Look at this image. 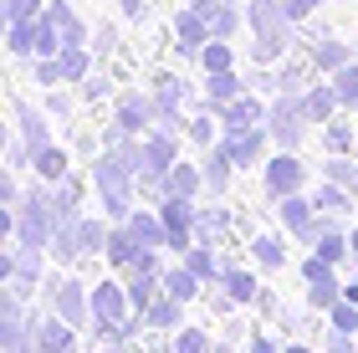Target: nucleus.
<instances>
[{
	"label": "nucleus",
	"mask_w": 358,
	"mask_h": 353,
	"mask_svg": "<svg viewBox=\"0 0 358 353\" xmlns=\"http://www.w3.org/2000/svg\"><path fill=\"white\" fill-rule=\"evenodd\" d=\"M57 226H62L57 200L46 195V189H36V195L15 210V246H21V251H46L52 236H57Z\"/></svg>",
	"instance_id": "obj_1"
},
{
	"label": "nucleus",
	"mask_w": 358,
	"mask_h": 353,
	"mask_svg": "<svg viewBox=\"0 0 358 353\" xmlns=\"http://www.w3.org/2000/svg\"><path fill=\"white\" fill-rule=\"evenodd\" d=\"M108 353H123V348H108Z\"/></svg>",
	"instance_id": "obj_32"
},
{
	"label": "nucleus",
	"mask_w": 358,
	"mask_h": 353,
	"mask_svg": "<svg viewBox=\"0 0 358 353\" xmlns=\"http://www.w3.org/2000/svg\"><path fill=\"white\" fill-rule=\"evenodd\" d=\"M174 353H210V338H205V328H179V338H174Z\"/></svg>",
	"instance_id": "obj_20"
},
{
	"label": "nucleus",
	"mask_w": 358,
	"mask_h": 353,
	"mask_svg": "<svg viewBox=\"0 0 358 353\" xmlns=\"http://www.w3.org/2000/svg\"><path fill=\"white\" fill-rule=\"evenodd\" d=\"M164 292L179 297V302H194V297L205 292V287H200V277H194L189 266H174V271H164Z\"/></svg>",
	"instance_id": "obj_11"
},
{
	"label": "nucleus",
	"mask_w": 358,
	"mask_h": 353,
	"mask_svg": "<svg viewBox=\"0 0 358 353\" xmlns=\"http://www.w3.org/2000/svg\"><path fill=\"white\" fill-rule=\"evenodd\" d=\"M143 328H154V333H179L185 328V302L169 297V292H159L149 302V312H143Z\"/></svg>",
	"instance_id": "obj_5"
},
{
	"label": "nucleus",
	"mask_w": 358,
	"mask_h": 353,
	"mask_svg": "<svg viewBox=\"0 0 358 353\" xmlns=\"http://www.w3.org/2000/svg\"><path fill=\"white\" fill-rule=\"evenodd\" d=\"M287 353H313V348H302V343H292V348H287Z\"/></svg>",
	"instance_id": "obj_29"
},
{
	"label": "nucleus",
	"mask_w": 358,
	"mask_h": 353,
	"mask_svg": "<svg viewBox=\"0 0 358 353\" xmlns=\"http://www.w3.org/2000/svg\"><path fill=\"white\" fill-rule=\"evenodd\" d=\"M348 246H353V256H358V231H353V236H348Z\"/></svg>",
	"instance_id": "obj_30"
},
{
	"label": "nucleus",
	"mask_w": 358,
	"mask_h": 353,
	"mask_svg": "<svg viewBox=\"0 0 358 353\" xmlns=\"http://www.w3.org/2000/svg\"><path fill=\"white\" fill-rule=\"evenodd\" d=\"M302 277H307V287H313V282H328V277H333V261H322V256L313 251V256L302 261Z\"/></svg>",
	"instance_id": "obj_24"
},
{
	"label": "nucleus",
	"mask_w": 358,
	"mask_h": 353,
	"mask_svg": "<svg viewBox=\"0 0 358 353\" xmlns=\"http://www.w3.org/2000/svg\"><path fill=\"white\" fill-rule=\"evenodd\" d=\"M143 251H154V246H143V240L128 231V226H118V231H108V261H113V271H134L138 261H143Z\"/></svg>",
	"instance_id": "obj_4"
},
{
	"label": "nucleus",
	"mask_w": 358,
	"mask_h": 353,
	"mask_svg": "<svg viewBox=\"0 0 358 353\" xmlns=\"http://www.w3.org/2000/svg\"><path fill=\"white\" fill-rule=\"evenodd\" d=\"M225 226H231V215H225V210H200V240H215Z\"/></svg>",
	"instance_id": "obj_22"
},
{
	"label": "nucleus",
	"mask_w": 358,
	"mask_h": 353,
	"mask_svg": "<svg viewBox=\"0 0 358 353\" xmlns=\"http://www.w3.org/2000/svg\"><path fill=\"white\" fill-rule=\"evenodd\" d=\"M36 169H41V180H62V154L57 149H41L36 154Z\"/></svg>",
	"instance_id": "obj_26"
},
{
	"label": "nucleus",
	"mask_w": 358,
	"mask_h": 353,
	"mask_svg": "<svg viewBox=\"0 0 358 353\" xmlns=\"http://www.w3.org/2000/svg\"><path fill=\"white\" fill-rule=\"evenodd\" d=\"M328 353H353V333H338V328H333V338H328Z\"/></svg>",
	"instance_id": "obj_27"
},
{
	"label": "nucleus",
	"mask_w": 358,
	"mask_h": 353,
	"mask_svg": "<svg viewBox=\"0 0 358 353\" xmlns=\"http://www.w3.org/2000/svg\"><path fill=\"white\" fill-rule=\"evenodd\" d=\"M77 246H83V256L108 251V226H97V220H77Z\"/></svg>",
	"instance_id": "obj_15"
},
{
	"label": "nucleus",
	"mask_w": 358,
	"mask_h": 353,
	"mask_svg": "<svg viewBox=\"0 0 358 353\" xmlns=\"http://www.w3.org/2000/svg\"><path fill=\"white\" fill-rule=\"evenodd\" d=\"M317 210H322V215H343V210H348V189H343V185H322Z\"/></svg>",
	"instance_id": "obj_19"
},
{
	"label": "nucleus",
	"mask_w": 358,
	"mask_h": 353,
	"mask_svg": "<svg viewBox=\"0 0 358 353\" xmlns=\"http://www.w3.org/2000/svg\"><path fill=\"white\" fill-rule=\"evenodd\" d=\"M185 266L194 271V277H200V282H220L225 277V266L215 261V251H210V240H194V246L185 251Z\"/></svg>",
	"instance_id": "obj_9"
},
{
	"label": "nucleus",
	"mask_w": 358,
	"mask_h": 353,
	"mask_svg": "<svg viewBox=\"0 0 358 353\" xmlns=\"http://www.w3.org/2000/svg\"><path fill=\"white\" fill-rule=\"evenodd\" d=\"M77 338H72V323L67 317H46L36 323V353H72Z\"/></svg>",
	"instance_id": "obj_7"
},
{
	"label": "nucleus",
	"mask_w": 358,
	"mask_h": 353,
	"mask_svg": "<svg viewBox=\"0 0 358 353\" xmlns=\"http://www.w3.org/2000/svg\"><path fill=\"white\" fill-rule=\"evenodd\" d=\"M128 308H134L128 282H97L92 287V328L103 333V338L118 343V328L128 323Z\"/></svg>",
	"instance_id": "obj_2"
},
{
	"label": "nucleus",
	"mask_w": 358,
	"mask_h": 353,
	"mask_svg": "<svg viewBox=\"0 0 358 353\" xmlns=\"http://www.w3.org/2000/svg\"><path fill=\"white\" fill-rule=\"evenodd\" d=\"M251 353H282V348H276L271 338H256V343H251Z\"/></svg>",
	"instance_id": "obj_28"
},
{
	"label": "nucleus",
	"mask_w": 358,
	"mask_h": 353,
	"mask_svg": "<svg viewBox=\"0 0 358 353\" xmlns=\"http://www.w3.org/2000/svg\"><path fill=\"white\" fill-rule=\"evenodd\" d=\"M210 353H236V348H210Z\"/></svg>",
	"instance_id": "obj_31"
},
{
	"label": "nucleus",
	"mask_w": 358,
	"mask_h": 353,
	"mask_svg": "<svg viewBox=\"0 0 358 353\" xmlns=\"http://www.w3.org/2000/svg\"><path fill=\"white\" fill-rule=\"evenodd\" d=\"M123 226L134 231V236L143 240V246H154V251H159V246L169 240V231H164V215H154V210H134V215L123 220Z\"/></svg>",
	"instance_id": "obj_8"
},
{
	"label": "nucleus",
	"mask_w": 358,
	"mask_h": 353,
	"mask_svg": "<svg viewBox=\"0 0 358 353\" xmlns=\"http://www.w3.org/2000/svg\"><path fill=\"white\" fill-rule=\"evenodd\" d=\"M251 256H256V261H262L266 271L287 266V246H282V236H256V240H251Z\"/></svg>",
	"instance_id": "obj_12"
},
{
	"label": "nucleus",
	"mask_w": 358,
	"mask_h": 353,
	"mask_svg": "<svg viewBox=\"0 0 358 353\" xmlns=\"http://www.w3.org/2000/svg\"><path fill=\"white\" fill-rule=\"evenodd\" d=\"M266 189H271L276 200L297 195V189H302V164H297V159H292V154L271 159V164H266Z\"/></svg>",
	"instance_id": "obj_6"
},
{
	"label": "nucleus",
	"mask_w": 358,
	"mask_h": 353,
	"mask_svg": "<svg viewBox=\"0 0 358 353\" xmlns=\"http://www.w3.org/2000/svg\"><path fill=\"white\" fill-rule=\"evenodd\" d=\"M174 169V149H169V138H159L143 149V174H169Z\"/></svg>",
	"instance_id": "obj_14"
},
{
	"label": "nucleus",
	"mask_w": 358,
	"mask_h": 353,
	"mask_svg": "<svg viewBox=\"0 0 358 353\" xmlns=\"http://www.w3.org/2000/svg\"><path fill=\"white\" fill-rule=\"evenodd\" d=\"M194 189H200V174H194L189 164H174V169L164 174V200H169V195H179V200H189Z\"/></svg>",
	"instance_id": "obj_13"
},
{
	"label": "nucleus",
	"mask_w": 358,
	"mask_h": 353,
	"mask_svg": "<svg viewBox=\"0 0 358 353\" xmlns=\"http://www.w3.org/2000/svg\"><path fill=\"white\" fill-rule=\"evenodd\" d=\"M46 297H52L57 317H67L72 328L92 323V287H83L77 277H52V282H46Z\"/></svg>",
	"instance_id": "obj_3"
},
{
	"label": "nucleus",
	"mask_w": 358,
	"mask_h": 353,
	"mask_svg": "<svg viewBox=\"0 0 358 353\" xmlns=\"http://www.w3.org/2000/svg\"><path fill=\"white\" fill-rule=\"evenodd\" d=\"M328 180L343 185V189H358V164H348V159H333V164H328Z\"/></svg>",
	"instance_id": "obj_21"
},
{
	"label": "nucleus",
	"mask_w": 358,
	"mask_h": 353,
	"mask_svg": "<svg viewBox=\"0 0 358 353\" xmlns=\"http://www.w3.org/2000/svg\"><path fill=\"white\" fill-rule=\"evenodd\" d=\"M225 180H231V154H225V159H210V169H205V185H210V189H225Z\"/></svg>",
	"instance_id": "obj_25"
},
{
	"label": "nucleus",
	"mask_w": 358,
	"mask_h": 353,
	"mask_svg": "<svg viewBox=\"0 0 358 353\" xmlns=\"http://www.w3.org/2000/svg\"><path fill=\"white\" fill-rule=\"evenodd\" d=\"M313 251L322 256V261H333V266L343 261V256H353V246H348V236H338V231H328V236H322V240H317Z\"/></svg>",
	"instance_id": "obj_17"
},
{
	"label": "nucleus",
	"mask_w": 358,
	"mask_h": 353,
	"mask_svg": "<svg viewBox=\"0 0 358 353\" xmlns=\"http://www.w3.org/2000/svg\"><path fill=\"white\" fill-rule=\"evenodd\" d=\"M256 149H262V138H256V134H246V138H236L225 154H231V164H251V159H256Z\"/></svg>",
	"instance_id": "obj_23"
},
{
	"label": "nucleus",
	"mask_w": 358,
	"mask_h": 353,
	"mask_svg": "<svg viewBox=\"0 0 358 353\" xmlns=\"http://www.w3.org/2000/svg\"><path fill=\"white\" fill-rule=\"evenodd\" d=\"M328 323L338 328V333H358V302H333V308H328Z\"/></svg>",
	"instance_id": "obj_18"
},
{
	"label": "nucleus",
	"mask_w": 358,
	"mask_h": 353,
	"mask_svg": "<svg viewBox=\"0 0 358 353\" xmlns=\"http://www.w3.org/2000/svg\"><path fill=\"white\" fill-rule=\"evenodd\" d=\"M220 287H225V297H231V302H256V297H262L256 277H251V271H241V266H225Z\"/></svg>",
	"instance_id": "obj_10"
},
{
	"label": "nucleus",
	"mask_w": 358,
	"mask_h": 353,
	"mask_svg": "<svg viewBox=\"0 0 358 353\" xmlns=\"http://www.w3.org/2000/svg\"><path fill=\"white\" fill-rule=\"evenodd\" d=\"M333 302H343V287H338L333 277H328V282H313V287H307V308H317V312H328V308H333Z\"/></svg>",
	"instance_id": "obj_16"
}]
</instances>
